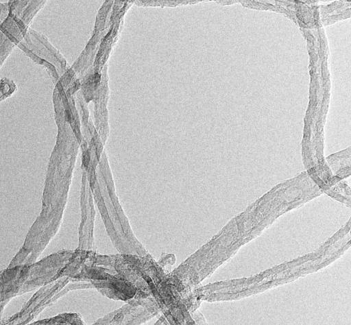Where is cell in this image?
Wrapping results in <instances>:
<instances>
[{"label": "cell", "mask_w": 351, "mask_h": 325, "mask_svg": "<svg viewBox=\"0 0 351 325\" xmlns=\"http://www.w3.org/2000/svg\"><path fill=\"white\" fill-rule=\"evenodd\" d=\"M83 161L84 165L87 166L89 162V154L88 152H86L85 155L83 157Z\"/></svg>", "instance_id": "6da1fadb"}]
</instances>
